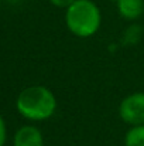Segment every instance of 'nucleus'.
Listing matches in <instances>:
<instances>
[{
  "mask_svg": "<svg viewBox=\"0 0 144 146\" xmlns=\"http://www.w3.org/2000/svg\"><path fill=\"white\" fill-rule=\"evenodd\" d=\"M65 26L78 38L93 37L102 26V11L93 0H75L65 9Z\"/></svg>",
  "mask_w": 144,
  "mask_h": 146,
  "instance_id": "2",
  "label": "nucleus"
},
{
  "mask_svg": "<svg viewBox=\"0 0 144 146\" xmlns=\"http://www.w3.org/2000/svg\"><path fill=\"white\" fill-rule=\"evenodd\" d=\"M0 7H1V1H0Z\"/></svg>",
  "mask_w": 144,
  "mask_h": 146,
  "instance_id": "11",
  "label": "nucleus"
},
{
  "mask_svg": "<svg viewBox=\"0 0 144 146\" xmlns=\"http://www.w3.org/2000/svg\"><path fill=\"white\" fill-rule=\"evenodd\" d=\"M110 1H112V3H114V4H116V3H117V1H119V0H110Z\"/></svg>",
  "mask_w": 144,
  "mask_h": 146,
  "instance_id": "10",
  "label": "nucleus"
},
{
  "mask_svg": "<svg viewBox=\"0 0 144 146\" xmlns=\"http://www.w3.org/2000/svg\"><path fill=\"white\" fill-rule=\"evenodd\" d=\"M58 102L45 85H30L20 91L16 99L17 112L30 122H44L54 116Z\"/></svg>",
  "mask_w": 144,
  "mask_h": 146,
  "instance_id": "1",
  "label": "nucleus"
},
{
  "mask_svg": "<svg viewBox=\"0 0 144 146\" xmlns=\"http://www.w3.org/2000/svg\"><path fill=\"white\" fill-rule=\"evenodd\" d=\"M143 37V27L137 23H132L122 34V43L124 46H136Z\"/></svg>",
  "mask_w": 144,
  "mask_h": 146,
  "instance_id": "6",
  "label": "nucleus"
},
{
  "mask_svg": "<svg viewBox=\"0 0 144 146\" xmlns=\"http://www.w3.org/2000/svg\"><path fill=\"white\" fill-rule=\"evenodd\" d=\"M119 118L129 126L144 125V92H133L123 98L117 108Z\"/></svg>",
  "mask_w": 144,
  "mask_h": 146,
  "instance_id": "3",
  "label": "nucleus"
},
{
  "mask_svg": "<svg viewBox=\"0 0 144 146\" xmlns=\"http://www.w3.org/2000/svg\"><path fill=\"white\" fill-rule=\"evenodd\" d=\"M6 141H7V125L4 118L0 115V146L6 145Z\"/></svg>",
  "mask_w": 144,
  "mask_h": 146,
  "instance_id": "8",
  "label": "nucleus"
},
{
  "mask_svg": "<svg viewBox=\"0 0 144 146\" xmlns=\"http://www.w3.org/2000/svg\"><path fill=\"white\" fill-rule=\"evenodd\" d=\"M124 146H144V125L130 126L123 138Z\"/></svg>",
  "mask_w": 144,
  "mask_h": 146,
  "instance_id": "7",
  "label": "nucleus"
},
{
  "mask_svg": "<svg viewBox=\"0 0 144 146\" xmlns=\"http://www.w3.org/2000/svg\"><path fill=\"white\" fill-rule=\"evenodd\" d=\"M75 0H49V3L58 9H68Z\"/></svg>",
  "mask_w": 144,
  "mask_h": 146,
  "instance_id": "9",
  "label": "nucleus"
},
{
  "mask_svg": "<svg viewBox=\"0 0 144 146\" xmlns=\"http://www.w3.org/2000/svg\"><path fill=\"white\" fill-rule=\"evenodd\" d=\"M116 7L122 19L127 21H136L144 13V0H119Z\"/></svg>",
  "mask_w": 144,
  "mask_h": 146,
  "instance_id": "5",
  "label": "nucleus"
},
{
  "mask_svg": "<svg viewBox=\"0 0 144 146\" xmlns=\"http://www.w3.org/2000/svg\"><path fill=\"white\" fill-rule=\"evenodd\" d=\"M44 135L36 125H23L20 126L14 136L13 146H44Z\"/></svg>",
  "mask_w": 144,
  "mask_h": 146,
  "instance_id": "4",
  "label": "nucleus"
}]
</instances>
